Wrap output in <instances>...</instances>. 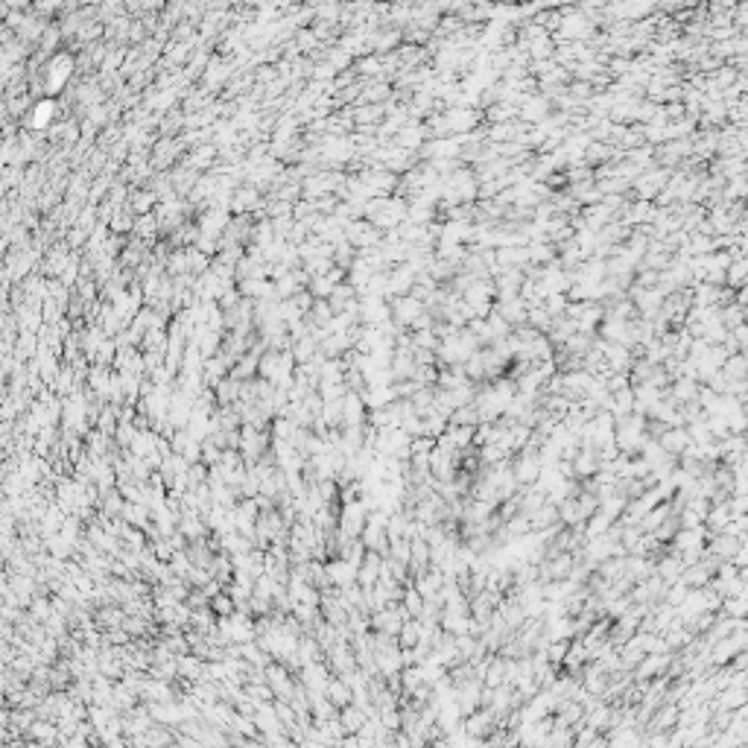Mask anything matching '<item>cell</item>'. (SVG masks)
Returning <instances> with one entry per match:
<instances>
[{"label":"cell","mask_w":748,"mask_h":748,"mask_svg":"<svg viewBox=\"0 0 748 748\" xmlns=\"http://www.w3.org/2000/svg\"><path fill=\"white\" fill-rule=\"evenodd\" d=\"M491 722H494V711H488V707H480L477 713H470V716H468V722H465V734L482 740V737L491 731V728H494Z\"/></svg>","instance_id":"52a82bcc"},{"label":"cell","mask_w":748,"mask_h":748,"mask_svg":"<svg viewBox=\"0 0 748 748\" xmlns=\"http://www.w3.org/2000/svg\"><path fill=\"white\" fill-rule=\"evenodd\" d=\"M275 70H278V68H261V73H258V80H261V88H263V82H272L275 76H278V73H275Z\"/></svg>","instance_id":"d6986e66"},{"label":"cell","mask_w":748,"mask_h":748,"mask_svg":"<svg viewBox=\"0 0 748 748\" xmlns=\"http://www.w3.org/2000/svg\"><path fill=\"white\" fill-rule=\"evenodd\" d=\"M357 70H360L363 76H380V73H383L380 56H363L360 62H357Z\"/></svg>","instance_id":"9a60e30c"},{"label":"cell","mask_w":748,"mask_h":748,"mask_svg":"<svg viewBox=\"0 0 748 748\" xmlns=\"http://www.w3.org/2000/svg\"><path fill=\"white\" fill-rule=\"evenodd\" d=\"M658 444L663 447V454L666 456H684L687 450L693 447V439H690V430H684V427H675V430H663L661 436H658Z\"/></svg>","instance_id":"3957f363"},{"label":"cell","mask_w":748,"mask_h":748,"mask_svg":"<svg viewBox=\"0 0 748 748\" xmlns=\"http://www.w3.org/2000/svg\"><path fill=\"white\" fill-rule=\"evenodd\" d=\"M234 608H237V602H234L228 594H216L211 599V611L213 614H220V617H231L234 614Z\"/></svg>","instance_id":"5bb4252c"},{"label":"cell","mask_w":748,"mask_h":748,"mask_svg":"<svg viewBox=\"0 0 748 748\" xmlns=\"http://www.w3.org/2000/svg\"><path fill=\"white\" fill-rule=\"evenodd\" d=\"M251 722L258 725V731H263V734H278V731H281V725H284V722L278 719V711H275V704H261Z\"/></svg>","instance_id":"ba28073f"},{"label":"cell","mask_w":748,"mask_h":748,"mask_svg":"<svg viewBox=\"0 0 748 748\" xmlns=\"http://www.w3.org/2000/svg\"><path fill=\"white\" fill-rule=\"evenodd\" d=\"M518 117H523V120H529V123H544L549 117V100H547V96H538V94H529L526 100L518 106Z\"/></svg>","instance_id":"5b68a950"},{"label":"cell","mask_w":748,"mask_h":748,"mask_svg":"<svg viewBox=\"0 0 748 748\" xmlns=\"http://www.w3.org/2000/svg\"><path fill=\"white\" fill-rule=\"evenodd\" d=\"M339 722L345 728V734H360L363 725L368 722V713L363 711V707H357V704H348V707H342V711H339Z\"/></svg>","instance_id":"9c48e42d"},{"label":"cell","mask_w":748,"mask_h":748,"mask_svg":"<svg viewBox=\"0 0 748 748\" xmlns=\"http://www.w3.org/2000/svg\"><path fill=\"white\" fill-rule=\"evenodd\" d=\"M266 27H263V21H258V32H263ZM249 35H254V27H249Z\"/></svg>","instance_id":"603a6c76"},{"label":"cell","mask_w":748,"mask_h":748,"mask_svg":"<svg viewBox=\"0 0 748 748\" xmlns=\"http://www.w3.org/2000/svg\"><path fill=\"white\" fill-rule=\"evenodd\" d=\"M427 313L424 301H418L416 295H404V299H395L392 301V319H395L398 328H412L416 319H421Z\"/></svg>","instance_id":"7a4b0ae2"},{"label":"cell","mask_w":748,"mask_h":748,"mask_svg":"<svg viewBox=\"0 0 748 748\" xmlns=\"http://www.w3.org/2000/svg\"><path fill=\"white\" fill-rule=\"evenodd\" d=\"M30 734H32L38 742H53V740H56V728L47 725V722H35V725L30 728Z\"/></svg>","instance_id":"2e32d148"},{"label":"cell","mask_w":748,"mask_h":748,"mask_svg":"<svg viewBox=\"0 0 748 748\" xmlns=\"http://www.w3.org/2000/svg\"><path fill=\"white\" fill-rule=\"evenodd\" d=\"M179 748H205V745H202L199 740H193V737H190V740H179Z\"/></svg>","instance_id":"44dd1931"},{"label":"cell","mask_w":748,"mask_h":748,"mask_svg":"<svg viewBox=\"0 0 748 748\" xmlns=\"http://www.w3.org/2000/svg\"><path fill=\"white\" fill-rule=\"evenodd\" d=\"M325 696H328L333 704H337V707H348V704H354V690H351V687H348L342 678H330Z\"/></svg>","instance_id":"30bf717a"},{"label":"cell","mask_w":748,"mask_h":748,"mask_svg":"<svg viewBox=\"0 0 748 748\" xmlns=\"http://www.w3.org/2000/svg\"><path fill=\"white\" fill-rule=\"evenodd\" d=\"M669 666V655H646L637 666V678H649V675H661L663 669Z\"/></svg>","instance_id":"8fae6325"},{"label":"cell","mask_w":748,"mask_h":748,"mask_svg":"<svg viewBox=\"0 0 748 748\" xmlns=\"http://www.w3.org/2000/svg\"><path fill=\"white\" fill-rule=\"evenodd\" d=\"M132 234H137L141 240H149V237H155V234H161V223H158V216H155V211H152V213H144V216H137V223H135V231H132Z\"/></svg>","instance_id":"7c38bea8"},{"label":"cell","mask_w":748,"mask_h":748,"mask_svg":"<svg viewBox=\"0 0 748 748\" xmlns=\"http://www.w3.org/2000/svg\"><path fill=\"white\" fill-rule=\"evenodd\" d=\"M748 196V179L740 175V179H731V187H725V199H742Z\"/></svg>","instance_id":"e0dca14e"},{"label":"cell","mask_w":748,"mask_h":748,"mask_svg":"<svg viewBox=\"0 0 748 748\" xmlns=\"http://www.w3.org/2000/svg\"><path fill=\"white\" fill-rule=\"evenodd\" d=\"M313 76H316V80H333V76H337V68H330L328 62L325 65H319V68H313Z\"/></svg>","instance_id":"ac0fdd59"},{"label":"cell","mask_w":748,"mask_h":748,"mask_svg":"<svg viewBox=\"0 0 748 748\" xmlns=\"http://www.w3.org/2000/svg\"><path fill=\"white\" fill-rule=\"evenodd\" d=\"M56 111H58V106H56V100H38L32 108H30V120H27V126L30 129H35V132H44L50 123H53V117H56Z\"/></svg>","instance_id":"8992f818"},{"label":"cell","mask_w":748,"mask_h":748,"mask_svg":"<svg viewBox=\"0 0 748 748\" xmlns=\"http://www.w3.org/2000/svg\"><path fill=\"white\" fill-rule=\"evenodd\" d=\"M337 748H363V745H360V737H354V740H342Z\"/></svg>","instance_id":"7402d4cb"},{"label":"cell","mask_w":748,"mask_h":748,"mask_svg":"<svg viewBox=\"0 0 748 748\" xmlns=\"http://www.w3.org/2000/svg\"><path fill=\"white\" fill-rule=\"evenodd\" d=\"M325 570H328V579H330V585H337V587L357 585V573H360V570L354 567L351 561H345V559L325 561Z\"/></svg>","instance_id":"277c9868"},{"label":"cell","mask_w":748,"mask_h":748,"mask_svg":"<svg viewBox=\"0 0 748 748\" xmlns=\"http://www.w3.org/2000/svg\"><path fill=\"white\" fill-rule=\"evenodd\" d=\"M123 628H126L129 635H141V632H144V620H126Z\"/></svg>","instance_id":"ffe728a7"},{"label":"cell","mask_w":748,"mask_h":748,"mask_svg":"<svg viewBox=\"0 0 748 748\" xmlns=\"http://www.w3.org/2000/svg\"><path fill=\"white\" fill-rule=\"evenodd\" d=\"M76 68V58L70 53H56L53 58H47V73H44V91L47 94H58L65 85H70V73Z\"/></svg>","instance_id":"6da1fadb"},{"label":"cell","mask_w":748,"mask_h":748,"mask_svg":"<svg viewBox=\"0 0 748 748\" xmlns=\"http://www.w3.org/2000/svg\"><path fill=\"white\" fill-rule=\"evenodd\" d=\"M673 722H678V704H666V707H661V711L652 716V731L655 734H661V731H666L669 725Z\"/></svg>","instance_id":"4fadbf2b"}]
</instances>
